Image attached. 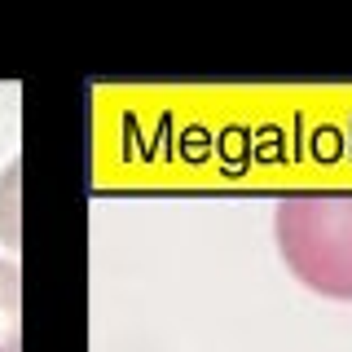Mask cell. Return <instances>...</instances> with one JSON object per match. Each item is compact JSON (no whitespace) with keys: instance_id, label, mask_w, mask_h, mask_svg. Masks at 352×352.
<instances>
[{"instance_id":"6da1fadb","label":"cell","mask_w":352,"mask_h":352,"mask_svg":"<svg viewBox=\"0 0 352 352\" xmlns=\"http://www.w3.org/2000/svg\"><path fill=\"white\" fill-rule=\"evenodd\" d=\"M286 269L308 291L352 304V194H291L273 212Z\"/></svg>"},{"instance_id":"7a4b0ae2","label":"cell","mask_w":352,"mask_h":352,"mask_svg":"<svg viewBox=\"0 0 352 352\" xmlns=\"http://www.w3.org/2000/svg\"><path fill=\"white\" fill-rule=\"evenodd\" d=\"M0 352H22V273L0 260Z\"/></svg>"}]
</instances>
